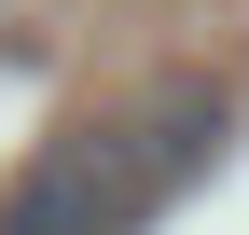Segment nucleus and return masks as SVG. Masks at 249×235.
I'll use <instances>...</instances> for the list:
<instances>
[{
  "label": "nucleus",
  "mask_w": 249,
  "mask_h": 235,
  "mask_svg": "<svg viewBox=\"0 0 249 235\" xmlns=\"http://www.w3.org/2000/svg\"><path fill=\"white\" fill-rule=\"evenodd\" d=\"M222 152V97H166V111H97V125L42 138L0 194V235H139L194 166Z\"/></svg>",
  "instance_id": "nucleus-1"
}]
</instances>
